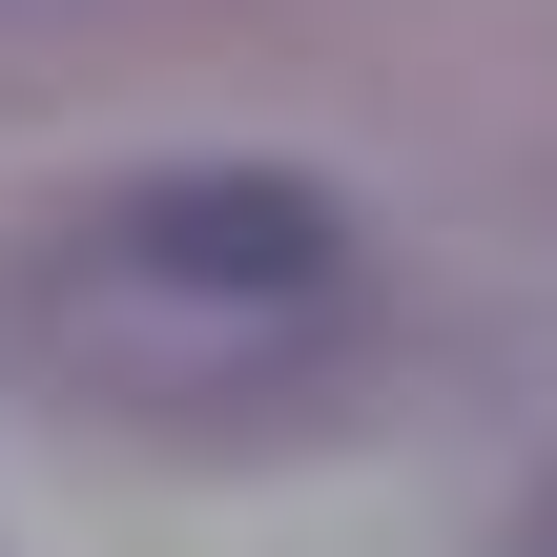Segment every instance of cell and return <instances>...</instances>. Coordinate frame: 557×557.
<instances>
[{"label":"cell","instance_id":"cell-1","mask_svg":"<svg viewBox=\"0 0 557 557\" xmlns=\"http://www.w3.org/2000/svg\"><path fill=\"white\" fill-rule=\"evenodd\" d=\"M103 248H124V269H165V289H331L351 207H331L310 165H165V186H124V207H103Z\"/></svg>","mask_w":557,"mask_h":557}]
</instances>
